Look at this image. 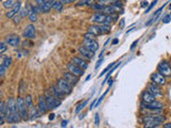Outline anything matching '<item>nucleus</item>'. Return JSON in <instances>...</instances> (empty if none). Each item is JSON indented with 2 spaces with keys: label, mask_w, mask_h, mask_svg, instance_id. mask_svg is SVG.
I'll list each match as a JSON object with an SVG mask.
<instances>
[{
  "label": "nucleus",
  "mask_w": 171,
  "mask_h": 128,
  "mask_svg": "<svg viewBox=\"0 0 171 128\" xmlns=\"http://www.w3.org/2000/svg\"><path fill=\"white\" fill-rule=\"evenodd\" d=\"M6 116H7V122L9 123H19L23 120L19 112H18L16 100L13 97H10L7 103Z\"/></svg>",
  "instance_id": "1"
},
{
  "label": "nucleus",
  "mask_w": 171,
  "mask_h": 128,
  "mask_svg": "<svg viewBox=\"0 0 171 128\" xmlns=\"http://www.w3.org/2000/svg\"><path fill=\"white\" fill-rule=\"evenodd\" d=\"M166 117L162 114H153V115H147L143 119L144 122V127L147 128H154L158 127L160 124L165 122Z\"/></svg>",
  "instance_id": "2"
},
{
  "label": "nucleus",
  "mask_w": 171,
  "mask_h": 128,
  "mask_svg": "<svg viewBox=\"0 0 171 128\" xmlns=\"http://www.w3.org/2000/svg\"><path fill=\"white\" fill-rule=\"evenodd\" d=\"M17 109H18V112H19L20 116H22V119L24 120V121H26V120L29 119V109L27 105H26V100L25 98L23 97H17Z\"/></svg>",
  "instance_id": "3"
},
{
  "label": "nucleus",
  "mask_w": 171,
  "mask_h": 128,
  "mask_svg": "<svg viewBox=\"0 0 171 128\" xmlns=\"http://www.w3.org/2000/svg\"><path fill=\"white\" fill-rule=\"evenodd\" d=\"M45 98H46V103H47V106H48V109H56L57 107L61 105V100L57 99V97L52 94V93L49 94L48 92H46Z\"/></svg>",
  "instance_id": "4"
},
{
  "label": "nucleus",
  "mask_w": 171,
  "mask_h": 128,
  "mask_svg": "<svg viewBox=\"0 0 171 128\" xmlns=\"http://www.w3.org/2000/svg\"><path fill=\"white\" fill-rule=\"evenodd\" d=\"M57 85L59 87V89L62 91L63 93H64L65 95H68L72 93V89H73V85L70 84L68 82L65 80L64 78L62 79H58L57 81Z\"/></svg>",
  "instance_id": "5"
},
{
  "label": "nucleus",
  "mask_w": 171,
  "mask_h": 128,
  "mask_svg": "<svg viewBox=\"0 0 171 128\" xmlns=\"http://www.w3.org/2000/svg\"><path fill=\"white\" fill-rule=\"evenodd\" d=\"M157 71L166 77L171 76V65L168 62H166V61H162V62L158 64Z\"/></svg>",
  "instance_id": "6"
},
{
  "label": "nucleus",
  "mask_w": 171,
  "mask_h": 128,
  "mask_svg": "<svg viewBox=\"0 0 171 128\" xmlns=\"http://www.w3.org/2000/svg\"><path fill=\"white\" fill-rule=\"evenodd\" d=\"M67 71L70 72V73L74 74V75H76V76H78V77H81L83 74H85V73H83V72H85V69L80 68L79 66L76 65V64L73 63V62L67 63Z\"/></svg>",
  "instance_id": "7"
},
{
  "label": "nucleus",
  "mask_w": 171,
  "mask_h": 128,
  "mask_svg": "<svg viewBox=\"0 0 171 128\" xmlns=\"http://www.w3.org/2000/svg\"><path fill=\"white\" fill-rule=\"evenodd\" d=\"M151 81L154 83L158 84V85H165L166 84V76H164L163 74L158 73H154L151 76Z\"/></svg>",
  "instance_id": "8"
},
{
  "label": "nucleus",
  "mask_w": 171,
  "mask_h": 128,
  "mask_svg": "<svg viewBox=\"0 0 171 128\" xmlns=\"http://www.w3.org/2000/svg\"><path fill=\"white\" fill-rule=\"evenodd\" d=\"M83 46L90 49L91 51L96 52L99 49V43L95 40H89V39H83Z\"/></svg>",
  "instance_id": "9"
},
{
  "label": "nucleus",
  "mask_w": 171,
  "mask_h": 128,
  "mask_svg": "<svg viewBox=\"0 0 171 128\" xmlns=\"http://www.w3.org/2000/svg\"><path fill=\"white\" fill-rule=\"evenodd\" d=\"M63 78L67 80L70 84H72L73 87L77 84L78 81H79V79H78L79 77L76 76V75H74V74H72V73H70V72H65V73H63Z\"/></svg>",
  "instance_id": "10"
},
{
  "label": "nucleus",
  "mask_w": 171,
  "mask_h": 128,
  "mask_svg": "<svg viewBox=\"0 0 171 128\" xmlns=\"http://www.w3.org/2000/svg\"><path fill=\"white\" fill-rule=\"evenodd\" d=\"M20 10H22V2L20 1H17L16 3H15L14 7L12 8V9L9 10V12L7 13V17L8 18H14L15 16H16L18 13L20 12Z\"/></svg>",
  "instance_id": "11"
},
{
  "label": "nucleus",
  "mask_w": 171,
  "mask_h": 128,
  "mask_svg": "<svg viewBox=\"0 0 171 128\" xmlns=\"http://www.w3.org/2000/svg\"><path fill=\"white\" fill-rule=\"evenodd\" d=\"M23 36L25 39H33L35 36V27L33 25H28L26 26V28L24 29V32H23Z\"/></svg>",
  "instance_id": "12"
},
{
  "label": "nucleus",
  "mask_w": 171,
  "mask_h": 128,
  "mask_svg": "<svg viewBox=\"0 0 171 128\" xmlns=\"http://www.w3.org/2000/svg\"><path fill=\"white\" fill-rule=\"evenodd\" d=\"M148 91L150 93H151L152 95H154L155 97H158V96H162L163 93H162V90H160L159 85L154 83V82H152V83H150L148 85Z\"/></svg>",
  "instance_id": "13"
},
{
  "label": "nucleus",
  "mask_w": 171,
  "mask_h": 128,
  "mask_svg": "<svg viewBox=\"0 0 171 128\" xmlns=\"http://www.w3.org/2000/svg\"><path fill=\"white\" fill-rule=\"evenodd\" d=\"M141 108H147V109H164V105L157 100H153L151 103H142L141 104Z\"/></svg>",
  "instance_id": "14"
},
{
  "label": "nucleus",
  "mask_w": 171,
  "mask_h": 128,
  "mask_svg": "<svg viewBox=\"0 0 171 128\" xmlns=\"http://www.w3.org/2000/svg\"><path fill=\"white\" fill-rule=\"evenodd\" d=\"M6 42L8 43V45L13 47H17L20 44V37L15 34H11V35L6 37Z\"/></svg>",
  "instance_id": "15"
},
{
  "label": "nucleus",
  "mask_w": 171,
  "mask_h": 128,
  "mask_svg": "<svg viewBox=\"0 0 171 128\" xmlns=\"http://www.w3.org/2000/svg\"><path fill=\"white\" fill-rule=\"evenodd\" d=\"M78 51H79V53H80L81 56H83V58L88 59V60H91V59L93 58L94 53H95V52L91 51L90 49H88L87 47H85L83 45V46H80L79 48H78Z\"/></svg>",
  "instance_id": "16"
},
{
  "label": "nucleus",
  "mask_w": 171,
  "mask_h": 128,
  "mask_svg": "<svg viewBox=\"0 0 171 128\" xmlns=\"http://www.w3.org/2000/svg\"><path fill=\"white\" fill-rule=\"evenodd\" d=\"M106 17H107V14L99 12V13H96V14H94L93 16H92L91 21H93V23H95V24H99V25H103V24L105 23Z\"/></svg>",
  "instance_id": "17"
},
{
  "label": "nucleus",
  "mask_w": 171,
  "mask_h": 128,
  "mask_svg": "<svg viewBox=\"0 0 171 128\" xmlns=\"http://www.w3.org/2000/svg\"><path fill=\"white\" fill-rule=\"evenodd\" d=\"M38 108H39V110L42 112V113H46L47 110H48V106H47L45 96H41V97H39Z\"/></svg>",
  "instance_id": "18"
},
{
  "label": "nucleus",
  "mask_w": 171,
  "mask_h": 128,
  "mask_svg": "<svg viewBox=\"0 0 171 128\" xmlns=\"http://www.w3.org/2000/svg\"><path fill=\"white\" fill-rule=\"evenodd\" d=\"M88 32L95 36H99V35H104L103 33V30L101 28V25H92L88 28Z\"/></svg>",
  "instance_id": "19"
},
{
  "label": "nucleus",
  "mask_w": 171,
  "mask_h": 128,
  "mask_svg": "<svg viewBox=\"0 0 171 128\" xmlns=\"http://www.w3.org/2000/svg\"><path fill=\"white\" fill-rule=\"evenodd\" d=\"M51 92L55 96H56L57 98H60V99H62V98L65 96V94L62 92L61 90L59 89V87H58L57 84H54V85H52L51 89Z\"/></svg>",
  "instance_id": "20"
},
{
  "label": "nucleus",
  "mask_w": 171,
  "mask_h": 128,
  "mask_svg": "<svg viewBox=\"0 0 171 128\" xmlns=\"http://www.w3.org/2000/svg\"><path fill=\"white\" fill-rule=\"evenodd\" d=\"M72 62L73 63H75L76 65H78L80 68H83V69H87L88 68V63L86 62L83 59H81V58H77V57H74L72 59Z\"/></svg>",
  "instance_id": "21"
},
{
  "label": "nucleus",
  "mask_w": 171,
  "mask_h": 128,
  "mask_svg": "<svg viewBox=\"0 0 171 128\" xmlns=\"http://www.w3.org/2000/svg\"><path fill=\"white\" fill-rule=\"evenodd\" d=\"M155 98L156 97L154 95H152L149 91H147V92H143L142 94V103H151V101L155 100Z\"/></svg>",
  "instance_id": "22"
},
{
  "label": "nucleus",
  "mask_w": 171,
  "mask_h": 128,
  "mask_svg": "<svg viewBox=\"0 0 171 128\" xmlns=\"http://www.w3.org/2000/svg\"><path fill=\"white\" fill-rule=\"evenodd\" d=\"M28 17L31 21H35L36 20V18H38V12H36V10H35V7H30V9H29Z\"/></svg>",
  "instance_id": "23"
},
{
  "label": "nucleus",
  "mask_w": 171,
  "mask_h": 128,
  "mask_svg": "<svg viewBox=\"0 0 171 128\" xmlns=\"http://www.w3.org/2000/svg\"><path fill=\"white\" fill-rule=\"evenodd\" d=\"M164 8H165V4H164V5H163V7H162V8H159V9H158V10H157V11H156V12H155V13H154V16H153V17H152V18H151V19H150V20L148 21V23H147V24H146V26H150V25H152V24H153V23H154V21H155V20H156V19H157V18H158V16L160 15V12H162V11H163V9H164Z\"/></svg>",
  "instance_id": "24"
},
{
  "label": "nucleus",
  "mask_w": 171,
  "mask_h": 128,
  "mask_svg": "<svg viewBox=\"0 0 171 128\" xmlns=\"http://www.w3.org/2000/svg\"><path fill=\"white\" fill-rule=\"evenodd\" d=\"M52 5H54V2L51 1H46L45 3H44L43 5H42V10H43V13H48L49 11H51V9L52 8Z\"/></svg>",
  "instance_id": "25"
},
{
  "label": "nucleus",
  "mask_w": 171,
  "mask_h": 128,
  "mask_svg": "<svg viewBox=\"0 0 171 128\" xmlns=\"http://www.w3.org/2000/svg\"><path fill=\"white\" fill-rule=\"evenodd\" d=\"M25 100H26V105H27L28 109H29V111H30L31 109H33V108H34L33 101H32V97H31L30 95H27V96H26Z\"/></svg>",
  "instance_id": "26"
},
{
  "label": "nucleus",
  "mask_w": 171,
  "mask_h": 128,
  "mask_svg": "<svg viewBox=\"0 0 171 128\" xmlns=\"http://www.w3.org/2000/svg\"><path fill=\"white\" fill-rule=\"evenodd\" d=\"M16 2L14 1V0H7V1H2V4H3V7L6 8V9H12L13 7L15 5Z\"/></svg>",
  "instance_id": "27"
},
{
  "label": "nucleus",
  "mask_w": 171,
  "mask_h": 128,
  "mask_svg": "<svg viewBox=\"0 0 171 128\" xmlns=\"http://www.w3.org/2000/svg\"><path fill=\"white\" fill-rule=\"evenodd\" d=\"M87 104H88V99H86V100H83V103H80V104H78L77 105V108H76V114H78L79 113V112L83 110V108H85V107L87 106Z\"/></svg>",
  "instance_id": "28"
},
{
  "label": "nucleus",
  "mask_w": 171,
  "mask_h": 128,
  "mask_svg": "<svg viewBox=\"0 0 171 128\" xmlns=\"http://www.w3.org/2000/svg\"><path fill=\"white\" fill-rule=\"evenodd\" d=\"M12 62H13V60H12L11 57H6V58L3 59V61H2V64H3V65L6 66L7 68H9L10 66H11Z\"/></svg>",
  "instance_id": "29"
},
{
  "label": "nucleus",
  "mask_w": 171,
  "mask_h": 128,
  "mask_svg": "<svg viewBox=\"0 0 171 128\" xmlns=\"http://www.w3.org/2000/svg\"><path fill=\"white\" fill-rule=\"evenodd\" d=\"M6 112H7V103H4V101L2 100L1 103H0V114L6 115Z\"/></svg>",
  "instance_id": "30"
},
{
  "label": "nucleus",
  "mask_w": 171,
  "mask_h": 128,
  "mask_svg": "<svg viewBox=\"0 0 171 128\" xmlns=\"http://www.w3.org/2000/svg\"><path fill=\"white\" fill-rule=\"evenodd\" d=\"M63 8V2L62 1H55L54 5H52V9L57 10V11H61Z\"/></svg>",
  "instance_id": "31"
},
{
  "label": "nucleus",
  "mask_w": 171,
  "mask_h": 128,
  "mask_svg": "<svg viewBox=\"0 0 171 128\" xmlns=\"http://www.w3.org/2000/svg\"><path fill=\"white\" fill-rule=\"evenodd\" d=\"M8 43L7 42H1L0 43V53H3L8 49Z\"/></svg>",
  "instance_id": "32"
},
{
  "label": "nucleus",
  "mask_w": 171,
  "mask_h": 128,
  "mask_svg": "<svg viewBox=\"0 0 171 128\" xmlns=\"http://www.w3.org/2000/svg\"><path fill=\"white\" fill-rule=\"evenodd\" d=\"M115 63H111V64H109V65H108V66H107V67H106V68H105V69H104V71H103V72H102V74H101V75H99V77H102V76H103V75H105V74H106V73H107V72H108V71H109V69H110V68H111V67H114V66H115Z\"/></svg>",
  "instance_id": "33"
},
{
  "label": "nucleus",
  "mask_w": 171,
  "mask_h": 128,
  "mask_svg": "<svg viewBox=\"0 0 171 128\" xmlns=\"http://www.w3.org/2000/svg\"><path fill=\"white\" fill-rule=\"evenodd\" d=\"M6 69H7V67L1 63V65H0V77H1V78L4 76V74H6Z\"/></svg>",
  "instance_id": "34"
},
{
  "label": "nucleus",
  "mask_w": 171,
  "mask_h": 128,
  "mask_svg": "<svg viewBox=\"0 0 171 128\" xmlns=\"http://www.w3.org/2000/svg\"><path fill=\"white\" fill-rule=\"evenodd\" d=\"M156 3H157V0H154V1H153V2H152V3H151V4H150V7L148 8V9H147V10H146V13H149V12H150V11H151L152 9H153V7H154V5H155V4H156Z\"/></svg>",
  "instance_id": "35"
},
{
  "label": "nucleus",
  "mask_w": 171,
  "mask_h": 128,
  "mask_svg": "<svg viewBox=\"0 0 171 128\" xmlns=\"http://www.w3.org/2000/svg\"><path fill=\"white\" fill-rule=\"evenodd\" d=\"M94 120H95V121H94V124H95L96 126H99V113L95 114V116H94Z\"/></svg>",
  "instance_id": "36"
},
{
  "label": "nucleus",
  "mask_w": 171,
  "mask_h": 128,
  "mask_svg": "<svg viewBox=\"0 0 171 128\" xmlns=\"http://www.w3.org/2000/svg\"><path fill=\"white\" fill-rule=\"evenodd\" d=\"M163 21H164L165 24H168L169 21H171V15H167L164 17V19H163Z\"/></svg>",
  "instance_id": "37"
},
{
  "label": "nucleus",
  "mask_w": 171,
  "mask_h": 128,
  "mask_svg": "<svg viewBox=\"0 0 171 128\" xmlns=\"http://www.w3.org/2000/svg\"><path fill=\"white\" fill-rule=\"evenodd\" d=\"M46 1H48V0H35L36 2V5H40V7H42L44 3H45Z\"/></svg>",
  "instance_id": "38"
},
{
  "label": "nucleus",
  "mask_w": 171,
  "mask_h": 128,
  "mask_svg": "<svg viewBox=\"0 0 171 128\" xmlns=\"http://www.w3.org/2000/svg\"><path fill=\"white\" fill-rule=\"evenodd\" d=\"M103 61H104V59H103V58H99V61H97V62H96V65H95V69H97V68L99 67V66H101V64L103 63Z\"/></svg>",
  "instance_id": "39"
},
{
  "label": "nucleus",
  "mask_w": 171,
  "mask_h": 128,
  "mask_svg": "<svg viewBox=\"0 0 171 128\" xmlns=\"http://www.w3.org/2000/svg\"><path fill=\"white\" fill-rule=\"evenodd\" d=\"M61 1L63 2V3H67V4H68V3H73V2H75L76 0H61Z\"/></svg>",
  "instance_id": "40"
},
{
  "label": "nucleus",
  "mask_w": 171,
  "mask_h": 128,
  "mask_svg": "<svg viewBox=\"0 0 171 128\" xmlns=\"http://www.w3.org/2000/svg\"><path fill=\"white\" fill-rule=\"evenodd\" d=\"M138 42H139V41H138V40H137V41H135V42H134V43H133V44H131V50H133V49H134V48H135V47H136V45H137V44H138Z\"/></svg>",
  "instance_id": "41"
},
{
  "label": "nucleus",
  "mask_w": 171,
  "mask_h": 128,
  "mask_svg": "<svg viewBox=\"0 0 171 128\" xmlns=\"http://www.w3.org/2000/svg\"><path fill=\"white\" fill-rule=\"evenodd\" d=\"M148 1H143L142 2V3H141V8H147V7H148Z\"/></svg>",
  "instance_id": "42"
},
{
  "label": "nucleus",
  "mask_w": 171,
  "mask_h": 128,
  "mask_svg": "<svg viewBox=\"0 0 171 128\" xmlns=\"http://www.w3.org/2000/svg\"><path fill=\"white\" fill-rule=\"evenodd\" d=\"M164 128H171V123H167V124H164Z\"/></svg>",
  "instance_id": "43"
},
{
  "label": "nucleus",
  "mask_w": 171,
  "mask_h": 128,
  "mask_svg": "<svg viewBox=\"0 0 171 128\" xmlns=\"http://www.w3.org/2000/svg\"><path fill=\"white\" fill-rule=\"evenodd\" d=\"M124 25H125V20L124 19H121V25H120V27H121V28H123V27H124Z\"/></svg>",
  "instance_id": "44"
},
{
  "label": "nucleus",
  "mask_w": 171,
  "mask_h": 128,
  "mask_svg": "<svg viewBox=\"0 0 171 128\" xmlns=\"http://www.w3.org/2000/svg\"><path fill=\"white\" fill-rule=\"evenodd\" d=\"M67 121H63L62 122V127H65V126H67Z\"/></svg>",
  "instance_id": "45"
},
{
  "label": "nucleus",
  "mask_w": 171,
  "mask_h": 128,
  "mask_svg": "<svg viewBox=\"0 0 171 128\" xmlns=\"http://www.w3.org/2000/svg\"><path fill=\"white\" fill-rule=\"evenodd\" d=\"M54 115H55V114H51V116H49V119H51V120H54V117H55Z\"/></svg>",
  "instance_id": "46"
},
{
  "label": "nucleus",
  "mask_w": 171,
  "mask_h": 128,
  "mask_svg": "<svg viewBox=\"0 0 171 128\" xmlns=\"http://www.w3.org/2000/svg\"><path fill=\"white\" fill-rule=\"evenodd\" d=\"M103 55H104V50H103V51L101 52V55H99V58H102V57H103Z\"/></svg>",
  "instance_id": "47"
},
{
  "label": "nucleus",
  "mask_w": 171,
  "mask_h": 128,
  "mask_svg": "<svg viewBox=\"0 0 171 128\" xmlns=\"http://www.w3.org/2000/svg\"><path fill=\"white\" fill-rule=\"evenodd\" d=\"M49 1H51V2H55V1H56V0H49Z\"/></svg>",
  "instance_id": "48"
},
{
  "label": "nucleus",
  "mask_w": 171,
  "mask_h": 128,
  "mask_svg": "<svg viewBox=\"0 0 171 128\" xmlns=\"http://www.w3.org/2000/svg\"><path fill=\"white\" fill-rule=\"evenodd\" d=\"M169 7H170V9H171V3H170V5H169Z\"/></svg>",
  "instance_id": "49"
},
{
  "label": "nucleus",
  "mask_w": 171,
  "mask_h": 128,
  "mask_svg": "<svg viewBox=\"0 0 171 128\" xmlns=\"http://www.w3.org/2000/svg\"><path fill=\"white\" fill-rule=\"evenodd\" d=\"M1 1H4V0H1Z\"/></svg>",
  "instance_id": "50"
},
{
  "label": "nucleus",
  "mask_w": 171,
  "mask_h": 128,
  "mask_svg": "<svg viewBox=\"0 0 171 128\" xmlns=\"http://www.w3.org/2000/svg\"><path fill=\"white\" fill-rule=\"evenodd\" d=\"M170 64H171V62H170Z\"/></svg>",
  "instance_id": "51"
}]
</instances>
